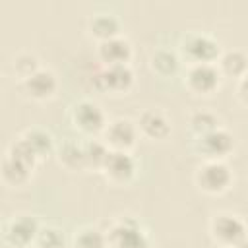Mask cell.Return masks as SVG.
Wrapping results in <instances>:
<instances>
[{
  "label": "cell",
  "instance_id": "cell-1",
  "mask_svg": "<svg viewBox=\"0 0 248 248\" xmlns=\"http://www.w3.org/2000/svg\"><path fill=\"white\" fill-rule=\"evenodd\" d=\"M105 234L108 248H149L145 231L130 217L112 223Z\"/></svg>",
  "mask_w": 248,
  "mask_h": 248
},
{
  "label": "cell",
  "instance_id": "cell-2",
  "mask_svg": "<svg viewBox=\"0 0 248 248\" xmlns=\"http://www.w3.org/2000/svg\"><path fill=\"white\" fill-rule=\"evenodd\" d=\"M211 236L217 244L225 246V248H232L236 246L240 240L246 238V225L238 215L232 213H219L213 217L211 221Z\"/></svg>",
  "mask_w": 248,
  "mask_h": 248
},
{
  "label": "cell",
  "instance_id": "cell-3",
  "mask_svg": "<svg viewBox=\"0 0 248 248\" xmlns=\"http://www.w3.org/2000/svg\"><path fill=\"white\" fill-rule=\"evenodd\" d=\"M182 54L192 64H213L219 58V43L205 33H190L180 43Z\"/></svg>",
  "mask_w": 248,
  "mask_h": 248
},
{
  "label": "cell",
  "instance_id": "cell-4",
  "mask_svg": "<svg viewBox=\"0 0 248 248\" xmlns=\"http://www.w3.org/2000/svg\"><path fill=\"white\" fill-rule=\"evenodd\" d=\"M39 223L31 215H16L8 223H4V240L14 248H25L35 244L39 234Z\"/></svg>",
  "mask_w": 248,
  "mask_h": 248
},
{
  "label": "cell",
  "instance_id": "cell-5",
  "mask_svg": "<svg viewBox=\"0 0 248 248\" xmlns=\"http://www.w3.org/2000/svg\"><path fill=\"white\" fill-rule=\"evenodd\" d=\"M232 180L231 169L223 161H205L196 174L198 186L207 194H221L229 188Z\"/></svg>",
  "mask_w": 248,
  "mask_h": 248
},
{
  "label": "cell",
  "instance_id": "cell-6",
  "mask_svg": "<svg viewBox=\"0 0 248 248\" xmlns=\"http://www.w3.org/2000/svg\"><path fill=\"white\" fill-rule=\"evenodd\" d=\"M95 85L101 91L110 93H126L134 85V72L130 64H112L103 66L95 74Z\"/></svg>",
  "mask_w": 248,
  "mask_h": 248
},
{
  "label": "cell",
  "instance_id": "cell-7",
  "mask_svg": "<svg viewBox=\"0 0 248 248\" xmlns=\"http://www.w3.org/2000/svg\"><path fill=\"white\" fill-rule=\"evenodd\" d=\"M72 122L78 130H81L83 134H99L105 132L107 128V120H105V112L103 108L93 103V101H79L72 107Z\"/></svg>",
  "mask_w": 248,
  "mask_h": 248
},
{
  "label": "cell",
  "instance_id": "cell-8",
  "mask_svg": "<svg viewBox=\"0 0 248 248\" xmlns=\"http://www.w3.org/2000/svg\"><path fill=\"white\" fill-rule=\"evenodd\" d=\"M234 147L232 136L223 130V128H215L203 136H198L196 140V149L207 157V161H221L223 157H227Z\"/></svg>",
  "mask_w": 248,
  "mask_h": 248
},
{
  "label": "cell",
  "instance_id": "cell-9",
  "mask_svg": "<svg viewBox=\"0 0 248 248\" xmlns=\"http://www.w3.org/2000/svg\"><path fill=\"white\" fill-rule=\"evenodd\" d=\"M103 172L110 182L126 184L136 174V161L130 155V151H118L110 149L107 155V161L103 165Z\"/></svg>",
  "mask_w": 248,
  "mask_h": 248
},
{
  "label": "cell",
  "instance_id": "cell-10",
  "mask_svg": "<svg viewBox=\"0 0 248 248\" xmlns=\"http://www.w3.org/2000/svg\"><path fill=\"white\" fill-rule=\"evenodd\" d=\"M221 72L215 64H192L186 72V85L190 91L207 95L219 87Z\"/></svg>",
  "mask_w": 248,
  "mask_h": 248
},
{
  "label": "cell",
  "instance_id": "cell-11",
  "mask_svg": "<svg viewBox=\"0 0 248 248\" xmlns=\"http://www.w3.org/2000/svg\"><path fill=\"white\" fill-rule=\"evenodd\" d=\"M138 138V126L128 118H114L105 128V143L110 149L130 151Z\"/></svg>",
  "mask_w": 248,
  "mask_h": 248
},
{
  "label": "cell",
  "instance_id": "cell-12",
  "mask_svg": "<svg viewBox=\"0 0 248 248\" xmlns=\"http://www.w3.org/2000/svg\"><path fill=\"white\" fill-rule=\"evenodd\" d=\"M56 87H58V81H56V76L50 72V70H45V68H39L35 74H31L29 78L21 79V89L27 97L35 99V101H45V99H50L54 93H56Z\"/></svg>",
  "mask_w": 248,
  "mask_h": 248
},
{
  "label": "cell",
  "instance_id": "cell-13",
  "mask_svg": "<svg viewBox=\"0 0 248 248\" xmlns=\"http://www.w3.org/2000/svg\"><path fill=\"white\" fill-rule=\"evenodd\" d=\"M97 54H99V60L105 66L128 64V60L132 56V46H130L128 39L118 35V37H112V39H107V41H99Z\"/></svg>",
  "mask_w": 248,
  "mask_h": 248
},
{
  "label": "cell",
  "instance_id": "cell-14",
  "mask_svg": "<svg viewBox=\"0 0 248 248\" xmlns=\"http://www.w3.org/2000/svg\"><path fill=\"white\" fill-rule=\"evenodd\" d=\"M138 130L149 140H165L170 134V124L161 110H143L138 118Z\"/></svg>",
  "mask_w": 248,
  "mask_h": 248
},
{
  "label": "cell",
  "instance_id": "cell-15",
  "mask_svg": "<svg viewBox=\"0 0 248 248\" xmlns=\"http://www.w3.org/2000/svg\"><path fill=\"white\" fill-rule=\"evenodd\" d=\"M219 72L229 78H242L248 72V56L242 50H227L219 54Z\"/></svg>",
  "mask_w": 248,
  "mask_h": 248
},
{
  "label": "cell",
  "instance_id": "cell-16",
  "mask_svg": "<svg viewBox=\"0 0 248 248\" xmlns=\"http://www.w3.org/2000/svg\"><path fill=\"white\" fill-rule=\"evenodd\" d=\"M89 29L99 41H107L120 35V21L112 14H95L89 21Z\"/></svg>",
  "mask_w": 248,
  "mask_h": 248
},
{
  "label": "cell",
  "instance_id": "cell-17",
  "mask_svg": "<svg viewBox=\"0 0 248 248\" xmlns=\"http://www.w3.org/2000/svg\"><path fill=\"white\" fill-rule=\"evenodd\" d=\"M21 138L31 145V149L35 151V155H37L39 159L48 157V155L52 153L54 141H52V136H50L46 130H43V128H29V130L23 132Z\"/></svg>",
  "mask_w": 248,
  "mask_h": 248
},
{
  "label": "cell",
  "instance_id": "cell-18",
  "mask_svg": "<svg viewBox=\"0 0 248 248\" xmlns=\"http://www.w3.org/2000/svg\"><path fill=\"white\" fill-rule=\"evenodd\" d=\"M31 167H27L25 163L6 155L4 161H2V178L4 182L12 184V186H19L23 182H27V178L31 176Z\"/></svg>",
  "mask_w": 248,
  "mask_h": 248
},
{
  "label": "cell",
  "instance_id": "cell-19",
  "mask_svg": "<svg viewBox=\"0 0 248 248\" xmlns=\"http://www.w3.org/2000/svg\"><path fill=\"white\" fill-rule=\"evenodd\" d=\"M58 161L60 165H64L70 170H78V169H85V155H83V143H76V141H66L62 143L60 151H58Z\"/></svg>",
  "mask_w": 248,
  "mask_h": 248
},
{
  "label": "cell",
  "instance_id": "cell-20",
  "mask_svg": "<svg viewBox=\"0 0 248 248\" xmlns=\"http://www.w3.org/2000/svg\"><path fill=\"white\" fill-rule=\"evenodd\" d=\"M110 147L105 141L99 140H87L83 143V155H85V169H97L103 170V165L107 161Z\"/></svg>",
  "mask_w": 248,
  "mask_h": 248
},
{
  "label": "cell",
  "instance_id": "cell-21",
  "mask_svg": "<svg viewBox=\"0 0 248 248\" xmlns=\"http://www.w3.org/2000/svg\"><path fill=\"white\" fill-rule=\"evenodd\" d=\"M72 246L74 248H108L107 234L95 227H81L79 231H76L72 238Z\"/></svg>",
  "mask_w": 248,
  "mask_h": 248
},
{
  "label": "cell",
  "instance_id": "cell-22",
  "mask_svg": "<svg viewBox=\"0 0 248 248\" xmlns=\"http://www.w3.org/2000/svg\"><path fill=\"white\" fill-rule=\"evenodd\" d=\"M151 66L157 74L161 76H170L178 70V56L172 52V50H167V48H159L153 52L151 56Z\"/></svg>",
  "mask_w": 248,
  "mask_h": 248
},
{
  "label": "cell",
  "instance_id": "cell-23",
  "mask_svg": "<svg viewBox=\"0 0 248 248\" xmlns=\"http://www.w3.org/2000/svg\"><path fill=\"white\" fill-rule=\"evenodd\" d=\"M190 128H192V132H194L196 138H198V136H203V134H207V132L219 128V120H217V116H215L213 112H209V110H196V112L190 116Z\"/></svg>",
  "mask_w": 248,
  "mask_h": 248
},
{
  "label": "cell",
  "instance_id": "cell-24",
  "mask_svg": "<svg viewBox=\"0 0 248 248\" xmlns=\"http://www.w3.org/2000/svg\"><path fill=\"white\" fill-rule=\"evenodd\" d=\"M6 155H10V157H14V159H17V161H21V163H25L27 167H35V163H37V155H35V151L31 149V145L23 140V138H17V140H14L12 143H10V147H8V153Z\"/></svg>",
  "mask_w": 248,
  "mask_h": 248
},
{
  "label": "cell",
  "instance_id": "cell-25",
  "mask_svg": "<svg viewBox=\"0 0 248 248\" xmlns=\"http://www.w3.org/2000/svg\"><path fill=\"white\" fill-rule=\"evenodd\" d=\"M35 246L37 248H64L66 240H64V234H62L60 229L41 227L39 234H37V240H35Z\"/></svg>",
  "mask_w": 248,
  "mask_h": 248
},
{
  "label": "cell",
  "instance_id": "cell-26",
  "mask_svg": "<svg viewBox=\"0 0 248 248\" xmlns=\"http://www.w3.org/2000/svg\"><path fill=\"white\" fill-rule=\"evenodd\" d=\"M14 70L21 79H25V78H29L31 74H35L39 70V62L33 54L19 52L17 56H14Z\"/></svg>",
  "mask_w": 248,
  "mask_h": 248
},
{
  "label": "cell",
  "instance_id": "cell-27",
  "mask_svg": "<svg viewBox=\"0 0 248 248\" xmlns=\"http://www.w3.org/2000/svg\"><path fill=\"white\" fill-rule=\"evenodd\" d=\"M238 97H240V101L242 103H246L248 105V72L238 79Z\"/></svg>",
  "mask_w": 248,
  "mask_h": 248
},
{
  "label": "cell",
  "instance_id": "cell-28",
  "mask_svg": "<svg viewBox=\"0 0 248 248\" xmlns=\"http://www.w3.org/2000/svg\"><path fill=\"white\" fill-rule=\"evenodd\" d=\"M232 248H248V238H244V240H240L236 246H232Z\"/></svg>",
  "mask_w": 248,
  "mask_h": 248
}]
</instances>
